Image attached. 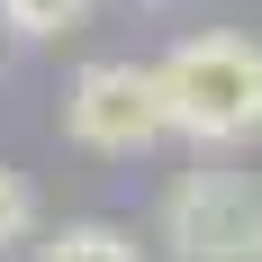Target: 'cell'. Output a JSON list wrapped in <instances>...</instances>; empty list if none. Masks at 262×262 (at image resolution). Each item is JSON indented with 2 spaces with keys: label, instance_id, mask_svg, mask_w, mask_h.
<instances>
[{
  "label": "cell",
  "instance_id": "obj_5",
  "mask_svg": "<svg viewBox=\"0 0 262 262\" xmlns=\"http://www.w3.org/2000/svg\"><path fill=\"white\" fill-rule=\"evenodd\" d=\"M91 9H100V0H0V27L27 36V46H46V36H73Z\"/></svg>",
  "mask_w": 262,
  "mask_h": 262
},
{
  "label": "cell",
  "instance_id": "obj_4",
  "mask_svg": "<svg viewBox=\"0 0 262 262\" xmlns=\"http://www.w3.org/2000/svg\"><path fill=\"white\" fill-rule=\"evenodd\" d=\"M36 262H145V253H136V235H127V226L81 217V226H54V235L36 244Z\"/></svg>",
  "mask_w": 262,
  "mask_h": 262
},
{
  "label": "cell",
  "instance_id": "obj_2",
  "mask_svg": "<svg viewBox=\"0 0 262 262\" xmlns=\"http://www.w3.org/2000/svg\"><path fill=\"white\" fill-rule=\"evenodd\" d=\"M63 136H73L81 154H100V163L154 154L163 136H172L154 63H81V73L63 81Z\"/></svg>",
  "mask_w": 262,
  "mask_h": 262
},
{
  "label": "cell",
  "instance_id": "obj_8",
  "mask_svg": "<svg viewBox=\"0 0 262 262\" xmlns=\"http://www.w3.org/2000/svg\"><path fill=\"white\" fill-rule=\"evenodd\" d=\"M253 262H262V253H253Z\"/></svg>",
  "mask_w": 262,
  "mask_h": 262
},
{
  "label": "cell",
  "instance_id": "obj_3",
  "mask_svg": "<svg viewBox=\"0 0 262 262\" xmlns=\"http://www.w3.org/2000/svg\"><path fill=\"white\" fill-rule=\"evenodd\" d=\"M163 244L181 262H253L262 253V199L244 172H181L163 190Z\"/></svg>",
  "mask_w": 262,
  "mask_h": 262
},
{
  "label": "cell",
  "instance_id": "obj_1",
  "mask_svg": "<svg viewBox=\"0 0 262 262\" xmlns=\"http://www.w3.org/2000/svg\"><path fill=\"white\" fill-rule=\"evenodd\" d=\"M163 81V118L181 145L199 154H235L262 136V46L235 27H208V36H181V46L154 63Z\"/></svg>",
  "mask_w": 262,
  "mask_h": 262
},
{
  "label": "cell",
  "instance_id": "obj_6",
  "mask_svg": "<svg viewBox=\"0 0 262 262\" xmlns=\"http://www.w3.org/2000/svg\"><path fill=\"white\" fill-rule=\"evenodd\" d=\"M36 235V190H27V172H9V163H0V253H9V244H27Z\"/></svg>",
  "mask_w": 262,
  "mask_h": 262
},
{
  "label": "cell",
  "instance_id": "obj_7",
  "mask_svg": "<svg viewBox=\"0 0 262 262\" xmlns=\"http://www.w3.org/2000/svg\"><path fill=\"white\" fill-rule=\"evenodd\" d=\"M154 9H172V0H154Z\"/></svg>",
  "mask_w": 262,
  "mask_h": 262
}]
</instances>
